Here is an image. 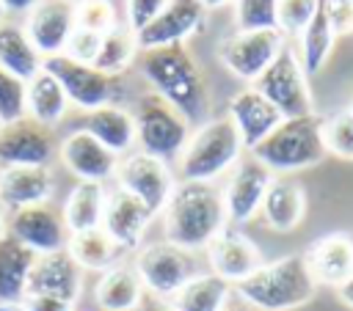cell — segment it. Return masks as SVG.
Wrapping results in <instances>:
<instances>
[{"label": "cell", "mask_w": 353, "mask_h": 311, "mask_svg": "<svg viewBox=\"0 0 353 311\" xmlns=\"http://www.w3.org/2000/svg\"><path fill=\"white\" fill-rule=\"evenodd\" d=\"M204 14L207 8L201 6V0H168L163 11L143 30L135 33L138 52L168 44H185V39L204 28Z\"/></svg>", "instance_id": "9a60e30c"}, {"label": "cell", "mask_w": 353, "mask_h": 311, "mask_svg": "<svg viewBox=\"0 0 353 311\" xmlns=\"http://www.w3.org/2000/svg\"><path fill=\"white\" fill-rule=\"evenodd\" d=\"M270 182H273V173L259 160H254L251 154L240 157V162L232 168L229 179L221 190L229 223H248L259 212Z\"/></svg>", "instance_id": "5bb4252c"}, {"label": "cell", "mask_w": 353, "mask_h": 311, "mask_svg": "<svg viewBox=\"0 0 353 311\" xmlns=\"http://www.w3.org/2000/svg\"><path fill=\"white\" fill-rule=\"evenodd\" d=\"M58 154V140L50 127L30 116L0 127V168L11 165H50Z\"/></svg>", "instance_id": "4fadbf2b"}, {"label": "cell", "mask_w": 353, "mask_h": 311, "mask_svg": "<svg viewBox=\"0 0 353 311\" xmlns=\"http://www.w3.org/2000/svg\"><path fill=\"white\" fill-rule=\"evenodd\" d=\"M6 223H8V212H6L3 204H0V237L6 234Z\"/></svg>", "instance_id": "f907efd6"}, {"label": "cell", "mask_w": 353, "mask_h": 311, "mask_svg": "<svg viewBox=\"0 0 353 311\" xmlns=\"http://www.w3.org/2000/svg\"><path fill=\"white\" fill-rule=\"evenodd\" d=\"M336 294H339V300H342L347 308H353V275L345 278V281L336 286Z\"/></svg>", "instance_id": "7dc6e473"}, {"label": "cell", "mask_w": 353, "mask_h": 311, "mask_svg": "<svg viewBox=\"0 0 353 311\" xmlns=\"http://www.w3.org/2000/svg\"><path fill=\"white\" fill-rule=\"evenodd\" d=\"M52 193H55V176L50 165L0 168V204L6 212H17L33 204H47Z\"/></svg>", "instance_id": "44dd1931"}, {"label": "cell", "mask_w": 353, "mask_h": 311, "mask_svg": "<svg viewBox=\"0 0 353 311\" xmlns=\"http://www.w3.org/2000/svg\"><path fill=\"white\" fill-rule=\"evenodd\" d=\"M0 311H28V308H25V303H6V305H0Z\"/></svg>", "instance_id": "681fc988"}, {"label": "cell", "mask_w": 353, "mask_h": 311, "mask_svg": "<svg viewBox=\"0 0 353 311\" xmlns=\"http://www.w3.org/2000/svg\"><path fill=\"white\" fill-rule=\"evenodd\" d=\"M226 3H234V0H201V6L210 11V8H218V6H226Z\"/></svg>", "instance_id": "c3c4849f"}, {"label": "cell", "mask_w": 353, "mask_h": 311, "mask_svg": "<svg viewBox=\"0 0 353 311\" xmlns=\"http://www.w3.org/2000/svg\"><path fill=\"white\" fill-rule=\"evenodd\" d=\"M168 0H127V28L132 33L143 30L165 6Z\"/></svg>", "instance_id": "60d3db41"}, {"label": "cell", "mask_w": 353, "mask_h": 311, "mask_svg": "<svg viewBox=\"0 0 353 311\" xmlns=\"http://www.w3.org/2000/svg\"><path fill=\"white\" fill-rule=\"evenodd\" d=\"M116 182L124 193L135 195L152 215H160L165 209V204L176 187L168 162H163L152 154H143L138 149L119 160Z\"/></svg>", "instance_id": "30bf717a"}, {"label": "cell", "mask_w": 353, "mask_h": 311, "mask_svg": "<svg viewBox=\"0 0 353 311\" xmlns=\"http://www.w3.org/2000/svg\"><path fill=\"white\" fill-rule=\"evenodd\" d=\"M25 80L14 77L0 66V127L25 118Z\"/></svg>", "instance_id": "8d00e7d4"}, {"label": "cell", "mask_w": 353, "mask_h": 311, "mask_svg": "<svg viewBox=\"0 0 353 311\" xmlns=\"http://www.w3.org/2000/svg\"><path fill=\"white\" fill-rule=\"evenodd\" d=\"M232 289L259 311H292L314 297L317 281L303 253H290L276 261H262Z\"/></svg>", "instance_id": "3957f363"}, {"label": "cell", "mask_w": 353, "mask_h": 311, "mask_svg": "<svg viewBox=\"0 0 353 311\" xmlns=\"http://www.w3.org/2000/svg\"><path fill=\"white\" fill-rule=\"evenodd\" d=\"M0 66L25 83L44 66V58L30 44L25 28L0 22Z\"/></svg>", "instance_id": "4dcf8cb0"}, {"label": "cell", "mask_w": 353, "mask_h": 311, "mask_svg": "<svg viewBox=\"0 0 353 311\" xmlns=\"http://www.w3.org/2000/svg\"><path fill=\"white\" fill-rule=\"evenodd\" d=\"M25 110L33 121H39L50 129L55 124H61L66 110H69L66 91L61 88L55 74H50L44 66L25 83Z\"/></svg>", "instance_id": "d4e9b609"}, {"label": "cell", "mask_w": 353, "mask_h": 311, "mask_svg": "<svg viewBox=\"0 0 353 311\" xmlns=\"http://www.w3.org/2000/svg\"><path fill=\"white\" fill-rule=\"evenodd\" d=\"M347 110H353V96H350V105H347Z\"/></svg>", "instance_id": "f5cc1de1"}, {"label": "cell", "mask_w": 353, "mask_h": 311, "mask_svg": "<svg viewBox=\"0 0 353 311\" xmlns=\"http://www.w3.org/2000/svg\"><path fill=\"white\" fill-rule=\"evenodd\" d=\"M284 118L309 116L312 110V94L306 83V72L301 63V55L292 47H284L276 61L251 83Z\"/></svg>", "instance_id": "ba28073f"}, {"label": "cell", "mask_w": 353, "mask_h": 311, "mask_svg": "<svg viewBox=\"0 0 353 311\" xmlns=\"http://www.w3.org/2000/svg\"><path fill=\"white\" fill-rule=\"evenodd\" d=\"M237 30H279V0H234Z\"/></svg>", "instance_id": "e575fe53"}, {"label": "cell", "mask_w": 353, "mask_h": 311, "mask_svg": "<svg viewBox=\"0 0 353 311\" xmlns=\"http://www.w3.org/2000/svg\"><path fill=\"white\" fill-rule=\"evenodd\" d=\"M83 292V270L69 256V250L41 253L33 261L30 278H28V294H52L69 303H77Z\"/></svg>", "instance_id": "d6986e66"}, {"label": "cell", "mask_w": 353, "mask_h": 311, "mask_svg": "<svg viewBox=\"0 0 353 311\" xmlns=\"http://www.w3.org/2000/svg\"><path fill=\"white\" fill-rule=\"evenodd\" d=\"M226 223L223 195L207 182H176L163 209L165 242L190 253L204 250L221 231H226Z\"/></svg>", "instance_id": "7a4b0ae2"}, {"label": "cell", "mask_w": 353, "mask_h": 311, "mask_svg": "<svg viewBox=\"0 0 353 311\" xmlns=\"http://www.w3.org/2000/svg\"><path fill=\"white\" fill-rule=\"evenodd\" d=\"M138 72L152 85V91L168 105H174L190 124H204L210 118L207 80L196 58L185 50V44L141 50Z\"/></svg>", "instance_id": "6da1fadb"}, {"label": "cell", "mask_w": 353, "mask_h": 311, "mask_svg": "<svg viewBox=\"0 0 353 311\" xmlns=\"http://www.w3.org/2000/svg\"><path fill=\"white\" fill-rule=\"evenodd\" d=\"M323 143L328 154L353 160V110H339L323 118Z\"/></svg>", "instance_id": "d590c367"}, {"label": "cell", "mask_w": 353, "mask_h": 311, "mask_svg": "<svg viewBox=\"0 0 353 311\" xmlns=\"http://www.w3.org/2000/svg\"><path fill=\"white\" fill-rule=\"evenodd\" d=\"M22 303L28 311H74V303L52 297V294H25Z\"/></svg>", "instance_id": "7bdbcfd3"}, {"label": "cell", "mask_w": 353, "mask_h": 311, "mask_svg": "<svg viewBox=\"0 0 353 311\" xmlns=\"http://www.w3.org/2000/svg\"><path fill=\"white\" fill-rule=\"evenodd\" d=\"M334 30L325 19V0H317V11L312 17V22L303 28L301 33V63L306 74H314L325 66L331 47H334Z\"/></svg>", "instance_id": "d6a6232c"}, {"label": "cell", "mask_w": 353, "mask_h": 311, "mask_svg": "<svg viewBox=\"0 0 353 311\" xmlns=\"http://www.w3.org/2000/svg\"><path fill=\"white\" fill-rule=\"evenodd\" d=\"M207 261H210V272L223 278L226 283H240L243 278H248L259 264H262V253L259 248L240 231H221L207 248Z\"/></svg>", "instance_id": "ffe728a7"}, {"label": "cell", "mask_w": 353, "mask_h": 311, "mask_svg": "<svg viewBox=\"0 0 353 311\" xmlns=\"http://www.w3.org/2000/svg\"><path fill=\"white\" fill-rule=\"evenodd\" d=\"M243 140V149L251 151L256 149L281 121L284 116L254 88V85H245L243 91H237L229 102V113H226Z\"/></svg>", "instance_id": "ac0fdd59"}, {"label": "cell", "mask_w": 353, "mask_h": 311, "mask_svg": "<svg viewBox=\"0 0 353 311\" xmlns=\"http://www.w3.org/2000/svg\"><path fill=\"white\" fill-rule=\"evenodd\" d=\"M6 234H11L25 248H30L36 256L63 250L66 242H69V237H72L69 228H66L63 212L55 209L50 201L47 204L22 206L17 212H8Z\"/></svg>", "instance_id": "7c38bea8"}, {"label": "cell", "mask_w": 353, "mask_h": 311, "mask_svg": "<svg viewBox=\"0 0 353 311\" xmlns=\"http://www.w3.org/2000/svg\"><path fill=\"white\" fill-rule=\"evenodd\" d=\"M317 283L339 286L353 275V237L350 234H325L309 245L303 253Z\"/></svg>", "instance_id": "603a6c76"}, {"label": "cell", "mask_w": 353, "mask_h": 311, "mask_svg": "<svg viewBox=\"0 0 353 311\" xmlns=\"http://www.w3.org/2000/svg\"><path fill=\"white\" fill-rule=\"evenodd\" d=\"M146 289L135 272V267L116 264L102 272L94 286V300L102 311H135L143 300Z\"/></svg>", "instance_id": "83f0119b"}, {"label": "cell", "mask_w": 353, "mask_h": 311, "mask_svg": "<svg viewBox=\"0 0 353 311\" xmlns=\"http://www.w3.org/2000/svg\"><path fill=\"white\" fill-rule=\"evenodd\" d=\"M33 261L36 253L30 248L17 242L11 234L0 237V305L25 300Z\"/></svg>", "instance_id": "484cf974"}, {"label": "cell", "mask_w": 353, "mask_h": 311, "mask_svg": "<svg viewBox=\"0 0 353 311\" xmlns=\"http://www.w3.org/2000/svg\"><path fill=\"white\" fill-rule=\"evenodd\" d=\"M36 3H41V0H0V6L6 8V14L11 11V14H28Z\"/></svg>", "instance_id": "f6af8a7d"}, {"label": "cell", "mask_w": 353, "mask_h": 311, "mask_svg": "<svg viewBox=\"0 0 353 311\" xmlns=\"http://www.w3.org/2000/svg\"><path fill=\"white\" fill-rule=\"evenodd\" d=\"M74 28V3L66 0H41L25 14V33L41 58L63 55Z\"/></svg>", "instance_id": "e0dca14e"}, {"label": "cell", "mask_w": 353, "mask_h": 311, "mask_svg": "<svg viewBox=\"0 0 353 311\" xmlns=\"http://www.w3.org/2000/svg\"><path fill=\"white\" fill-rule=\"evenodd\" d=\"M281 30H237L218 44V61L243 83H254L284 50Z\"/></svg>", "instance_id": "8fae6325"}, {"label": "cell", "mask_w": 353, "mask_h": 311, "mask_svg": "<svg viewBox=\"0 0 353 311\" xmlns=\"http://www.w3.org/2000/svg\"><path fill=\"white\" fill-rule=\"evenodd\" d=\"M138 52V44H135V33L130 28H113L108 33H102V44H99V52L94 58V66L105 74H121L130 61L135 58Z\"/></svg>", "instance_id": "836d02e7"}, {"label": "cell", "mask_w": 353, "mask_h": 311, "mask_svg": "<svg viewBox=\"0 0 353 311\" xmlns=\"http://www.w3.org/2000/svg\"><path fill=\"white\" fill-rule=\"evenodd\" d=\"M317 11V0H279V30L284 36H301Z\"/></svg>", "instance_id": "f35d334b"}, {"label": "cell", "mask_w": 353, "mask_h": 311, "mask_svg": "<svg viewBox=\"0 0 353 311\" xmlns=\"http://www.w3.org/2000/svg\"><path fill=\"white\" fill-rule=\"evenodd\" d=\"M243 151H245L243 140L229 116L207 118L204 124H199L190 132L182 154L176 157L179 182L212 184L218 176H223L226 171H232L240 162Z\"/></svg>", "instance_id": "277c9868"}, {"label": "cell", "mask_w": 353, "mask_h": 311, "mask_svg": "<svg viewBox=\"0 0 353 311\" xmlns=\"http://www.w3.org/2000/svg\"><path fill=\"white\" fill-rule=\"evenodd\" d=\"M229 294H232V283H226L212 272H199L171 297V303L176 311H221Z\"/></svg>", "instance_id": "1f68e13d"}, {"label": "cell", "mask_w": 353, "mask_h": 311, "mask_svg": "<svg viewBox=\"0 0 353 311\" xmlns=\"http://www.w3.org/2000/svg\"><path fill=\"white\" fill-rule=\"evenodd\" d=\"M83 129L91 132L105 149H110L113 154H130L135 146V124H132V113H127L119 105H105L97 110L85 113Z\"/></svg>", "instance_id": "4316f807"}, {"label": "cell", "mask_w": 353, "mask_h": 311, "mask_svg": "<svg viewBox=\"0 0 353 311\" xmlns=\"http://www.w3.org/2000/svg\"><path fill=\"white\" fill-rule=\"evenodd\" d=\"M135 272L149 294L171 300L190 278L199 275L196 256L171 242H149L135 253Z\"/></svg>", "instance_id": "9c48e42d"}, {"label": "cell", "mask_w": 353, "mask_h": 311, "mask_svg": "<svg viewBox=\"0 0 353 311\" xmlns=\"http://www.w3.org/2000/svg\"><path fill=\"white\" fill-rule=\"evenodd\" d=\"M325 19L334 36L353 33V0H325Z\"/></svg>", "instance_id": "b9f144b4"}, {"label": "cell", "mask_w": 353, "mask_h": 311, "mask_svg": "<svg viewBox=\"0 0 353 311\" xmlns=\"http://www.w3.org/2000/svg\"><path fill=\"white\" fill-rule=\"evenodd\" d=\"M3 17H6V8H3V6H0V19H3Z\"/></svg>", "instance_id": "816d5d0a"}, {"label": "cell", "mask_w": 353, "mask_h": 311, "mask_svg": "<svg viewBox=\"0 0 353 311\" xmlns=\"http://www.w3.org/2000/svg\"><path fill=\"white\" fill-rule=\"evenodd\" d=\"M259 215L265 217L268 228L273 231H292L298 228V223L303 220L306 215V193L298 182L292 179H273L265 198H262V206H259Z\"/></svg>", "instance_id": "cb8c5ba5"}, {"label": "cell", "mask_w": 353, "mask_h": 311, "mask_svg": "<svg viewBox=\"0 0 353 311\" xmlns=\"http://www.w3.org/2000/svg\"><path fill=\"white\" fill-rule=\"evenodd\" d=\"M74 22L83 30L108 33L116 28V8L110 0H80L74 3Z\"/></svg>", "instance_id": "74e56055"}, {"label": "cell", "mask_w": 353, "mask_h": 311, "mask_svg": "<svg viewBox=\"0 0 353 311\" xmlns=\"http://www.w3.org/2000/svg\"><path fill=\"white\" fill-rule=\"evenodd\" d=\"M99 44H102V33L74 28V33H72L69 41H66L63 55L72 58V61H80V63H94V58H97V52H99Z\"/></svg>", "instance_id": "ab89813d"}, {"label": "cell", "mask_w": 353, "mask_h": 311, "mask_svg": "<svg viewBox=\"0 0 353 311\" xmlns=\"http://www.w3.org/2000/svg\"><path fill=\"white\" fill-rule=\"evenodd\" d=\"M152 217L154 215L135 195H130L121 187H116L113 193H108L102 228L116 245H121L124 250H135L143 242V234H146Z\"/></svg>", "instance_id": "7402d4cb"}, {"label": "cell", "mask_w": 353, "mask_h": 311, "mask_svg": "<svg viewBox=\"0 0 353 311\" xmlns=\"http://www.w3.org/2000/svg\"><path fill=\"white\" fill-rule=\"evenodd\" d=\"M248 154L259 160L270 173H295L312 168L328 154L323 143V118L317 113L284 118Z\"/></svg>", "instance_id": "5b68a950"}, {"label": "cell", "mask_w": 353, "mask_h": 311, "mask_svg": "<svg viewBox=\"0 0 353 311\" xmlns=\"http://www.w3.org/2000/svg\"><path fill=\"white\" fill-rule=\"evenodd\" d=\"M132 124H135V146L143 154H152L163 162L176 160L190 138V121L168 105L154 91L141 94L132 107Z\"/></svg>", "instance_id": "8992f818"}, {"label": "cell", "mask_w": 353, "mask_h": 311, "mask_svg": "<svg viewBox=\"0 0 353 311\" xmlns=\"http://www.w3.org/2000/svg\"><path fill=\"white\" fill-rule=\"evenodd\" d=\"M58 157H61L63 168L77 182H99V184H105L110 176H116V168L121 160L119 154L105 149L91 132H85L83 127L72 129L66 138H61Z\"/></svg>", "instance_id": "2e32d148"}, {"label": "cell", "mask_w": 353, "mask_h": 311, "mask_svg": "<svg viewBox=\"0 0 353 311\" xmlns=\"http://www.w3.org/2000/svg\"><path fill=\"white\" fill-rule=\"evenodd\" d=\"M66 3H80V0H66Z\"/></svg>", "instance_id": "db71d44e"}, {"label": "cell", "mask_w": 353, "mask_h": 311, "mask_svg": "<svg viewBox=\"0 0 353 311\" xmlns=\"http://www.w3.org/2000/svg\"><path fill=\"white\" fill-rule=\"evenodd\" d=\"M221 311H259V308H254L251 303H245L234 289H232V294H229V300L223 303V308Z\"/></svg>", "instance_id": "bcb514c9"}, {"label": "cell", "mask_w": 353, "mask_h": 311, "mask_svg": "<svg viewBox=\"0 0 353 311\" xmlns=\"http://www.w3.org/2000/svg\"><path fill=\"white\" fill-rule=\"evenodd\" d=\"M66 250L69 256L77 261V267L85 272V270H94V272H105L110 267L119 264V259L127 253L121 245H116L105 228H88V231H77L69 237L66 242Z\"/></svg>", "instance_id": "f546056e"}, {"label": "cell", "mask_w": 353, "mask_h": 311, "mask_svg": "<svg viewBox=\"0 0 353 311\" xmlns=\"http://www.w3.org/2000/svg\"><path fill=\"white\" fill-rule=\"evenodd\" d=\"M105 201H108V190L99 182H77L63 204V220L69 234L77 231H88V228H99L102 226V215H105Z\"/></svg>", "instance_id": "f1b7e54d"}, {"label": "cell", "mask_w": 353, "mask_h": 311, "mask_svg": "<svg viewBox=\"0 0 353 311\" xmlns=\"http://www.w3.org/2000/svg\"><path fill=\"white\" fill-rule=\"evenodd\" d=\"M44 69L55 74V80L66 91L69 105H77L85 113L105 105H116L124 94L121 74H105L94 63H80L66 55H52L44 58Z\"/></svg>", "instance_id": "52a82bcc"}, {"label": "cell", "mask_w": 353, "mask_h": 311, "mask_svg": "<svg viewBox=\"0 0 353 311\" xmlns=\"http://www.w3.org/2000/svg\"><path fill=\"white\" fill-rule=\"evenodd\" d=\"M135 311H176L174 308V303L171 300H165V297H157V294H143V300H141V305L135 308Z\"/></svg>", "instance_id": "ee69618b"}]
</instances>
